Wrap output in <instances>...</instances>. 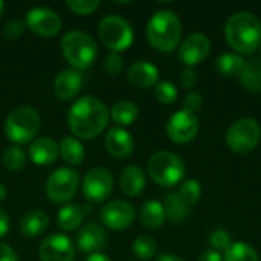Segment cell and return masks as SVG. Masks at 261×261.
Here are the masks:
<instances>
[{
	"mask_svg": "<svg viewBox=\"0 0 261 261\" xmlns=\"http://www.w3.org/2000/svg\"><path fill=\"white\" fill-rule=\"evenodd\" d=\"M110 119L107 106L92 95L78 98L69 109L67 124L78 139H93L101 135Z\"/></svg>",
	"mask_w": 261,
	"mask_h": 261,
	"instance_id": "6da1fadb",
	"label": "cell"
},
{
	"mask_svg": "<svg viewBox=\"0 0 261 261\" xmlns=\"http://www.w3.org/2000/svg\"><path fill=\"white\" fill-rule=\"evenodd\" d=\"M225 38L239 54H254L261 46L260 20L246 11L231 15L225 24Z\"/></svg>",
	"mask_w": 261,
	"mask_h": 261,
	"instance_id": "7a4b0ae2",
	"label": "cell"
},
{
	"mask_svg": "<svg viewBox=\"0 0 261 261\" xmlns=\"http://www.w3.org/2000/svg\"><path fill=\"white\" fill-rule=\"evenodd\" d=\"M182 35V23L176 12L170 9L156 11L147 24V38L150 44L161 52H173Z\"/></svg>",
	"mask_w": 261,
	"mask_h": 261,
	"instance_id": "3957f363",
	"label": "cell"
},
{
	"mask_svg": "<svg viewBox=\"0 0 261 261\" xmlns=\"http://www.w3.org/2000/svg\"><path fill=\"white\" fill-rule=\"evenodd\" d=\"M61 54L70 64V69L78 72L89 69L98 55V46L95 40L83 31H70L61 38Z\"/></svg>",
	"mask_w": 261,
	"mask_h": 261,
	"instance_id": "277c9868",
	"label": "cell"
},
{
	"mask_svg": "<svg viewBox=\"0 0 261 261\" xmlns=\"http://www.w3.org/2000/svg\"><path fill=\"white\" fill-rule=\"evenodd\" d=\"M40 130V115L31 106L15 107L5 121V135L14 145L32 142Z\"/></svg>",
	"mask_w": 261,
	"mask_h": 261,
	"instance_id": "5b68a950",
	"label": "cell"
},
{
	"mask_svg": "<svg viewBox=\"0 0 261 261\" xmlns=\"http://www.w3.org/2000/svg\"><path fill=\"white\" fill-rule=\"evenodd\" d=\"M148 176L161 187H174L185 177L187 168L184 161L171 151L154 153L147 164Z\"/></svg>",
	"mask_w": 261,
	"mask_h": 261,
	"instance_id": "8992f818",
	"label": "cell"
},
{
	"mask_svg": "<svg viewBox=\"0 0 261 261\" xmlns=\"http://www.w3.org/2000/svg\"><path fill=\"white\" fill-rule=\"evenodd\" d=\"M98 35L101 43L110 52H122L133 43L135 34L130 23L119 15H107L98 24Z\"/></svg>",
	"mask_w": 261,
	"mask_h": 261,
	"instance_id": "52a82bcc",
	"label": "cell"
},
{
	"mask_svg": "<svg viewBox=\"0 0 261 261\" xmlns=\"http://www.w3.org/2000/svg\"><path fill=\"white\" fill-rule=\"evenodd\" d=\"M226 144L237 154L251 153L260 142L261 127L252 118H243L232 122L226 132Z\"/></svg>",
	"mask_w": 261,
	"mask_h": 261,
	"instance_id": "ba28073f",
	"label": "cell"
},
{
	"mask_svg": "<svg viewBox=\"0 0 261 261\" xmlns=\"http://www.w3.org/2000/svg\"><path fill=\"white\" fill-rule=\"evenodd\" d=\"M80 174L73 168L61 167L52 171L46 180V196L55 205L67 203L78 191Z\"/></svg>",
	"mask_w": 261,
	"mask_h": 261,
	"instance_id": "9c48e42d",
	"label": "cell"
},
{
	"mask_svg": "<svg viewBox=\"0 0 261 261\" xmlns=\"http://www.w3.org/2000/svg\"><path fill=\"white\" fill-rule=\"evenodd\" d=\"M81 190L89 202H104L113 191V176L104 167H93L86 173Z\"/></svg>",
	"mask_w": 261,
	"mask_h": 261,
	"instance_id": "30bf717a",
	"label": "cell"
},
{
	"mask_svg": "<svg viewBox=\"0 0 261 261\" xmlns=\"http://www.w3.org/2000/svg\"><path fill=\"white\" fill-rule=\"evenodd\" d=\"M24 24L40 37H54L61 29V17L50 8L35 6L26 12Z\"/></svg>",
	"mask_w": 261,
	"mask_h": 261,
	"instance_id": "8fae6325",
	"label": "cell"
},
{
	"mask_svg": "<svg viewBox=\"0 0 261 261\" xmlns=\"http://www.w3.org/2000/svg\"><path fill=\"white\" fill-rule=\"evenodd\" d=\"M199 133V119L194 113L179 110L167 122V135L176 144H188Z\"/></svg>",
	"mask_w": 261,
	"mask_h": 261,
	"instance_id": "7c38bea8",
	"label": "cell"
},
{
	"mask_svg": "<svg viewBox=\"0 0 261 261\" xmlns=\"http://www.w3.org/2000/svg\"><path fill=\"white\" fill-rule=\"evenodd\" d=\"M136 219L133 205L124 200H112L101 210V222L106 228L113 231L127 229Z\"/></svg>",
	"mask_w": 261,
	"mask_h": 261,
	"instance_id": "4fadbf2b",
	"label": "cell"
},
{
	"mask_svg": "<svg viewBox=\"0 0 261 261\" xmlns=\"http://www.w3.org/2000/svg\"><path fill=\"white\" fill-rule=\"evenodd\" d=\"M38 255L40 261H75V249L67 236L52 234L40 245Z\"/></svg>",
	"mask_w": 261,
	"mask_h": 261,
	"instance_id": "5bb4252c",
	"label": "cell"
},
{
	"mask_svg": "<svg viewBox=\"0 0 261 261\" xmlns=\"http://www.w3.org/2000/svg\"><path fill=\"white\" fill-rule=\"evenodd\" d=\"M211 49V43L203 34H191L188 35L179 46V58L188 67H193L203 61Z\"/></svg>",
	"mask_w": 261,
	"mask_h": 261,
	"instance_id": "9a60e30c",
	"label": "cell"
},
{
	"mask_svg": "<svg viewBox=\"0 0 261 261\" xmlns=\"http://www.w3.org/2000/svg\"><path fill=\"white\" fill-rule=\"evenodd\" d=\"M83 86V75L75 69H64L61 70L54 81V93L60 101H70L73 99Z\"/></svg>",
	"mask_w": 261,
	"mask_h": 261,
	"instance_id": "2e32d148",
	"label": "cell"
},
{
	"mask_svg": "<svg viewBox=\"0 0 261 261\" xmlns=\"http://www.w3.org/2000/svg\"><path fill=\"white\" fill-rule=\"evenodd\" d=\"M104 144H106V150L109 151V154L116 159L128 158L135 148V141L132 135L122 127H112L106 135Z\"/></svg>",
	"mask_w": 261,
	"mask_h": 261,
	"instance_id": "e0dca14e",
	"label": "cell"
},
{
	"mask_svg": "<svg viewBox=\"0 0 261 261\" xmlns=\"http://www.w3.org/2000/svg\"><path fill=\"white\" fill-rule=\"evenodd\" d=\"M106 242H107L106 232L96 223H89L83 226L76 234V245L80 251L89 255L101 252V249L106 246Z\"/></svg>",
	"mask_w": 261,
	"mask_h": 261,
	"instance_id": "ac0fdd59",
	"label": "cell"
},
{
	"mask_svg": "<svg viewBox=\"0 0 261 261\" xmlns=\"http://www.w3.org/2000/svg\"><path fill=\"white\" fill-rule=\"evenodd\" d=\"M58 154H60L58 144L50 138L34 139L29 145V150H28V156L32 161V164L40 165V167H46V165L54 164L57 161Z\"/></svg>",
	"mask_w": 261,
	"mask_h": 261,
	"instance_id": "d6986e66",
	"label": "cell"
},
{
	"mask_svg": "<svg viewBox=\"0 0 261 261\" xmlns=\"http://www.w3.org/2000/svg\"><path fill=\"white\" fill-rule=\"evenodd\" d=\"M159 69L148 61H138L128 67L127 81L139 89H148L158 84Z\"/></svg>",
	"mask_w": 261,
	"mask_h": 261,
	"instance_id": "ffe728a7",
	"label": "cell"
},
{
	"mask_svg": "<svg viewBox=\"0 0 261 261\" xmlns=\"http://www.w3.org/2000/svg\"><path fill=\"white\" fill-rule=\"evenodd\" d=\"M119 187L122 193L128 197L139 196L145 188V174L141 167L128 165L119 176Z\"/></svg>",
	"mask_w": 261,
	"mask_h": 261,
	"instance_id": "44dd1931",
	"label": "cell"
},
{
	"mask_svg": "<svg viewBox=\"0 0 261 261\" xmlns=\"http://www.w3.org/2000/svg\"><path fill=\"white\" fill-rule=\"evenodd\" d=\"M86 208H89V206H83L80 203H67V205H64L57 214L58 228L66 231V232L76 229L81 225L83 219H84Z\"/></svg>",
	"mask_w": 261,
	"mask_h": 261,
	"instance_id": "7402d4cb",
	"label": "cell"
},
{
	"mask_svg": "<svg viewBox=\"0 0 261 261\" xmlns=\"http://www.w3.org/2000/svg\"><path fill=\"white\" fill-rule=\"evenodd\" d=\"M49 228V217L41 210L29 211L20 222V231L28 237H38Z\"/></svg>",
	"mask_w": 261,
	"mask_h": 261,
	"instance_id": "603a6c76",
	"label": "cell"
},
{
	"mask_svg": "<svg viewBox=\"0 0 261 261\" xmlns=\"http://www.w3.org/2000/svg\"><path fill=\"white\" fill-rule=\"evenodd\" d=\"M141 225L147 229H158L165 222V211L161 202L158 200H147L139 211Z\"/></svg>",
	"mask_w": 261,
	"mask_h": 261,
	"instance_id": "cb8c5ba5",
	"label": "cell"
},
{
	"mask_svg": "<svg viewBox=\"0 0 261 261\" xmlns=\"http://www.w3.org/2000/svg\"><path fill=\"white\" fill-rule=\"evenodd\" d=\"M58 148H60V154L63 158L64 162H67L69 165H81L83 161H84V156H86V151H84V147L81 144V141L75 136H64L60 144H58Z\"/></svg>",
	"mask_w": 261,
	"mask_h": 261,
	"instance_id": "d4e9b609",
	"label": "cell"
},
{
	"mask_svg": "<svg viewBox=\"0 0 261 261\" xmlns=\"http://www.w3.org/2000/svg\"><path fill=\"white\" fill-rule=\"evenodd\" d=\"M242 86L254 93L261 92V60L252 58L249 61H245L243 70L239 75Z\"/></svg>",
	"mask_w": 261,
	"mask_h": 261,
	"instance_id": "484cf974",
	"label": "cell"
},
{
	"mask_svg": "<svg viewBox=\"0 0 261 261\" xmlns=\"http://www.w3.org/2000/svg\"><path fill=\"white\" fill-rule=\"evenodd\" d=\"M138 113V106L127 99L115 102L113 107L110 109V118L113 119L115 124H118V127L132 125L136 121Z\"/></svg>",
	"mask_w": 261,
	"mask_h": 261,
	"instance_id": "4316f807",
	"label": "cell"
},
{
	"mask_svg": "<svg viewBox=\"0 0 261 261\" xmlns=\"http://www.w3.org/2000/svg\"><path fill=\"white\" fill-rule=\"evenodd\" d=\"M164 211H165V217H168L171 222H182L187 219V216L190 214V206L179 197L177 193H170L165 196L164 199Z\"/></svg>",
	"mask_w": 261,
	"mask_h": 261,
	"instance_id": "83f0119b",
	"label": "cell"
},
{
	"mask_svg": "<svg viewBox=\"0 0 261 261\" xmlns=\"http://www.w3.org/2000/svg\"><path fill=\"white\" fill-rule=\"evenodd\" d=\"M217 70L223 76H237L242 73L245 60L239 54H223L217 58Z\"/></svg>",
	"mask_w": 261,
	"mask_h": 261,
	"instance_id": "f1b7e54d",
	"label": "cell"
},
{
	"mask_svg": "<svg viewBox=\"0 0 261 261\" xmlns=\"http://www.w3.org/2000/svg\"><path fill=\"white\" fill-rule=\"evenodd\" d=\"M223 261H260V258L252 246L245 242H236L225 251Z\"/></svg>",
	"mask_w": 261,
	"mask_h": 261,
	"instance_id": "f546056e",
	"label": "cell"
},
{
	"mask_svg": "<svg viewBox=\"0 0 261 261\" xmlns=\"http://www.w3.org/2000/svg\"><path fill=\"white\" fill-rule=\"evenodd\" d=\"M26 153L20 145H11L3 151L2 156V162L5 165L6 170L9 171H20L23 170V167L26 165Z\"/></svg>",
	"mask_w": 261,
	"mask_h": 261,
	"instance_id": "4dcf8cb0",
	"label": "cell"
},
{
	"mask_svg": "<svg viewBox=\"0 0 261 261\" xmlns=\"http://www.w3.org/2000/svg\"><path fill=\"white\" fill-rule=\"evenodd\" d=\"M177 194H179V197H180L188 206H191V205L197 203L199 199H200V194H202L200 184H199L196 179H188V180H185V182L180 185Z\"/></svg>",
	"mask_w": 261,
	"mask_h": 261,
	"instance_id": "1f68e13d",
	"label": "cell"
},
{
	"mask_svg": "<svg viewBox=\"0 0 261 261\" xmlns=\"http://www.w3.org/2000/svg\"><path fill=\"white\" fill-rule=\"evenodd\" d=\"M156 242L148 236H139L133 242V252L141 260H151L156 255Z\"/></svg>",
	"mask_w": 261,
	"mask_h": 261,
	"instance_id": "d6a6232c",
	"label": "cell"
},
{
	"mask_svg": "<svg viewBox=\"0 0 261 261\" xmlns=\"http://www.w3.org/2000/svg\"><path fill=\"white\" fill-rule=\"evenodd\" d=\"M154 98L161 104H173L177 98V89L171 81H161L154 86Z\"/></svg>",
	"mask_w": 261,
	"mask_h": 261,
	"instance_id": "836d02e7",
	"label": "cell"
},
{
	"mask_svg": "<svg viewBox=\"0 0 261 261\" xmlns=\"http://www.w3.org/2000/svg\"><path fill=\"white\" fill-rule=\"evenodd\" d=\"M66 5L72 12L78 15H89L99 8L101 2L99 0H67Z\"/></svg>",
	"mask_w": 261,
	"mask_h": 261,
	"instance_id": "e575fe53",
	"label": "cell"
},
{
	"mask_svg": "<svg viewBox=\"0 0 261 261\" xmlns=\"http://www.w3.org/2000/svg\"><path fill=\"white\" fill-rule=\"evenodd\" d=\"M104 70L110 76H118L124 70V58L118 52H110L104 60Z\"/></svg>",
	"mask_w": 261,
	"mask_h": 261,
	"instance_id": "d590c367",
	"label": "cell"
},
{
	"mask_svg": "<svg viewBox=\"0 0 261 261\" xmlns=\"http://www.w3.org/2000/svg\"><path fill=\"white\" fill-rule=\"evenodd\" d=\"M231 243L232 242L229 234L222 229H217L210 236V246L213 248V251H226L231 246Z\"/></svg>",
	"mask_w": 261,
	"mask_h": 261,
	"instance_id": "8d00e7d4",
	"label": "cell"
},
{
	"mask_svg": "<svg viewBox=\"0 0 261 261\" xmlns=\"http://www.w3.org/2000/svg\"><path fill=\"white\" fill-rule=\"evenodd\" d=\"M24 23L21 20H11L5 24L3 28V35L8 38V40H17L21 37L23 31H24Z\"/></svg>",
	"mask_w": 261,
	"mask_h": 261,
	"instance_id": "74e56055",
	"label": "cell"
},
{
	"mask_svg": "<svg viewBox=\"0 0 261 261\" xmlns=\"http://www.w3.org/2000/svg\"><path fill=\"white\" fill-rule=\"evenodd\" d=\"M202 106H203V99H202V96L199 93L190 92V93L185 95V98H184V110L191 112V113L196 115L202 109Z\"/></svg>",
	"mask_w": 261,
	"mask_h": 261,
	"instance_id": "f35d334b",
	"label": "cell"
},
{
	"mask_svg": "<svg viewBox=\"0 0 261 261\" xmlns=\"http://www.w3.org/2000/svg\"><path fill=\"white\" fill-rule=\"evenodd\" d=\"M179 81H180V86H182V87L191 89V87H194L196 83H197V75H196V72H194L191 67H187V69L180 73Z\"/></svg>",
	"mask_w": 261,
	"mask_h": 261,
	"instance_id": "ab89813d",
	"label": "cell"
},
{
	"mask_svg": "<svg viewBox=\"0 0 261 261\" xmlns=\"http://www.w3.org/2000/svg\"><path fill=\"white\" fill-rule=\"evenodd\" d=\"M0 261H18V258L11 246L0 243Z\"/></svg>",
	"mask_w": 261,
	"mask_h": 261,
	"instance_id": "60d3db41",
	"label": "cell"
},
{
	"mask_svg": "<svg viewBox=\"0 0 261 261\" xmlns=\"http://www.w3.org/2000/svg\"><path fill=\"white\" fill-rule=\"evenodd\" d=\"M9 216L0 208V237H5L9 231Z\"/></svg>",
	"mask_w": 261,
	"mask_h": 261,
	"instance_id": "b9f144b4",
	"label": "cell"
},
{
	"mask_svg": "<svg viewBox=\"0 0 261 261\" xmlns=\"http://www.w3.org/2000/svg\"><path fill=\"white\" fill-rule=\"evenodd\" d=\"M199 261H223V257L220 255V252L210 249V251H205V252L200 255Z\"/></svg>",
	"mask_w": 261,
	"mask_h": 261,
	"instance_id": "7bdbcfd3",
	"label": "cell"
},
{
	"mask_svg": "<svg viewBox=\"0 0 261 261\" xmlns=\"http://www.w3.org/2000/svg\"><path fill=\"white\" fill-rule=\"evenodd\" d=\"M156 261H184L179 255H174V254H162L159 255Z\"/></svg>",
	"mask_w": 261,
	"mask_h": 261,
	"instance_id": "ee69618b",
	"label": "cell"
},
{
	"mask_svg": "<svg viewBox=\"0 0 261 261\" xmlns=\"http://www.w3.org/2000/svg\"><path fill=\"white\" fill-rule=\"evenodd\" d=\"M86 261H110V258L106 255V254H102V252H98V254H92V255H89Z\"/></svg>",
	"mask_w": 261,
	"mask_h": 261,
	"instance_id": "f6af8a7d",
	"label": "cell"
},
{
	"mask_svg": "<svg viewBox=\"0 0 261 261\" xmlns=\"http://www.w3.org/2000/svg\"><path fill=\"white\" fill-rule=\"evenodd\" d=\"M6 199V188L3 184H0V202H3Z\"/></svg>",
	"mask_w": 261,
	"mask_h": 261,
	"instance_id": "bcb514c9",
	"label": "cell"
},
{
	"mask_svg": "<svg viewBox=\"0 0 261 261\" xmlns=\"http://www.w3.org/2000/svg\"><path fill=\"white\" fill-rule=\"evenodd\" d=\"M3 9H5V3L0 0V17H2V14H3Z\"/></svg>",
	"mask_w": 261,
	"mask_h": 261,
	"instance_id": "7dc6e473",
	"label": "cell"
},
{
	"mask_svg": "<svg viewBox=\"0 0 261 261\" xmlns=\"http://www.w3.org/2000/svg\"><path fill=\"white\" fill-rule=\"evenodd\" d=\"M260 50H261V49H260Z\"/></svg>",
	"mask_w": 261,
	"mask_h": 261,
	"instance_id": "c3c4849f",
	"label": "cell"
}]
</instances>
